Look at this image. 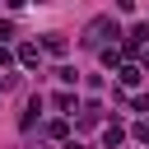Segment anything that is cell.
<instances>
[{
    "instance_id": "obj_8",
    "label": "cell",
    "mask_w": 149,
    "mask_h": 149,
    "mask_svg": "<svg viewBox=\"0 0 149 149\" xmlns=\"http://www.w3.org/2000/svg\"><path fill=\"white\" fill-rule=\"evenodd\" d=\"M130 107H135V112H149V93H135V98H130Z\"/></svg>"
},
{
    "instance_id": "obj_6",
    "label": "cell",
    "mask_w": 149,
    "mask_h": 149,
    "mask_svg": "<svg viewBox=\"0 0 149 149\" xmlns=\"http://www.w3.org/2000/svg\"><path fill=\"white\" fill-rule=\"evenodd\" d=\"M56 107L61 112H74V93H56Z\"/></svg>"
},
{
    "instance_id": "obj_2",
    "label": "cell",
    "mask_w": 149,
    "mask_h": 149,
    "mask_svg": "<svg viewBox=\"0 0 149 149\" xmlns=\"http://www.w3.org/2000/svg\"><path fill=\"white\" fill-rule=\"evenodd\" d=\"M19 61H23V65H42V47H37V42H23V47H19Z\"/></svg>"
},
{
    "instance_id": "obj_4",
    "label": "cell",
    "mask_w": 149,
    "mask_h": 149,
    "mask_svg": "<svg viewBox=\"0 0 149 149\" xmlns=\"http://www.w3.org/2000/svg\"><path fill=\"white\" fill-rule=\"evenodd\" d=\"M116 79L130 88V84H140V79H144V70H140V65H121V70H116Z\"/></svg>"
},
{
    "instance_id": "obj_9",
    "label": "cell",
    "mask_w": 149,
    "mask_h": 149,
    "mask_svg": "<svg viewBox=\"0 0 149 149\" xmlns=\"http://www.w3.org/2000/svg\"><path fill=\"white\" fill-rule=\"evenodd\" d=\"M135 140H140V144H149V121H140V126H135Z\"/></svg>"
},
{
    "instance_id": "obj_10",
    "label": "cell",
    "mask_w": 149,
    "mask_h": 149,
    "mask_svg": "<svg viewBox=\"0 0 149 149\" xmlns=\"http://www.w3.org/2000/svg\"><path fill=\"white\" fill-rule=\"evenodd\" d=\"M65 149H84V144H74V140H70V144H65Z\"/></svg>"
},
{
    "instance_id": "obj_3",
    "label": "cell",
    "mask_w": 149,
    "mask_h": 149,
    "mask_svg": "<svg viewBox=\"0 0 149 149\" xmlns=\"http://www.w3.org/2000/svg\"><path fill=\"white\" fill-rule=\"evenodd\" d=\"M121 140H126V126H121V121H112V126L102 130V144H107V149H116Z\"/></svg>"
},
{
    "instance_id": "obj_7",
    "label": "cell",
    "mask_w": 149,
    "mask_h": 149,
    "mask_svg": "<svg viewBox=\"0 0 149 149\" xmlns=\"http://www.w3.org/2000/svg\"><path fill=\"white\" fill-rule=\"evenodd\" d=\"M65 130H70L65 121H51V126H47V135H51V140H65Z\"/></svg>"
},
{
    "instance_id": "obj_1",
    "label": "cell",
    "mask_w": 149,
    "mask_h": 149,
    "mask_svg": "<svg viewBox=\"0 0 149 149\" xmlns=\"http://www.w3.org/2000/svg\"><path fill=\"white\" fill-rule=\"evenodd\" d=\"M107 37H121V28L102 14V19H93L88 23V33H84V47H93V51H107Z\"/></svg>"
},
{
    "instance_id": "obj_5",
    "label": "cell",
    "mask_w": 149,
    "mask_h": 149,
    "mask_svg": "<svg viewBox=\"0 0 149 149\" xmlns=\"http://www.w3.org/2000/svg\"><path fill=\"white\" fill-rule=\"evenodd\" d=\"M42 51H51V56H65V37H61V33H47Z\"/></svg>"
},
{
    "instance_id": "obj_11",
    "label": "cell",
    "mask_w": 149,
    "mask_h": 149,
    "mask_svg": "<svg viewBox=\"0 0 149 149\" xmlns=\"http://www.w3.org/2000/svg\"><path fill=\"white\" fill-rule=\"evenodd\" d=\"M0 93H5V84H0Z\"/></svg>"
}]
</instances>
